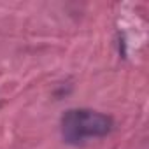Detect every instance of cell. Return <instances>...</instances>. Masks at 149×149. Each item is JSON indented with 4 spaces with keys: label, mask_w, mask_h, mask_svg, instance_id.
Returning a JSON list of instances; mask_svg holds the SVG:
<instances>
[{
    "label": "cell",
    "mask_w": 149,
    "mask_h": 149,
    "mask_svg": "<svg viewBox=\"0 0 149 149\" xmlns=\"http://www.w3.org/2000/svg\"><path fill=\"white\" fill-rule=\"evenodd\" d=\"M112 118L91 109H70L61 118V135L68 144H83L90 139H102L111 133Z\"/></svg>",
    "instance_id": "6da1fadb"
}]
</instances>
